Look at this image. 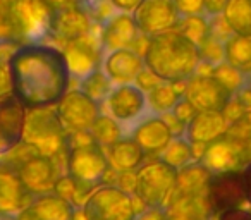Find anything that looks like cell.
Returning a JSON list of instances; mask_svg holds the SVG:
<instances>
[{"instance_id":"obj_10","label":"cell","mask_w":251,"mask_h":220,"mask_svg":"<svg viewBox=\"0 0 251 220\" xmlns=\"http://www.w3.org/2000/svg\"><path fill=\"white\" fill-rule=\"evenodd\" d=\"M64 55L67 60L71 77L83 79L93 71L100 69L101 60H103V52H101L100 42V26L95 24L88 35L81 38L69 42L62 49Z\"/></svg>"},{"instance_id":"obj_33","label":"cell","mask_w":251,"mask_h":220,"mask_svg":"<svg viewBox=\"0 0 251 220\" xmlns=\"http://www.w3.org/2000/svg\"><path fill=\"white\" fill-rule=\"evenodd\" d=\"M90 133L103 150L110 147V145H114L115 141H119L122 136H126L122 127L110 116H107V114H100V117L91 126Z\"/></svg>"},{"instance_id":"obj_5","label":"cell","mask_w":251,"mask_h":220,"mask_svg":"<svg viewBox=\"0 0 251 220\" xmlns=\"http://www.w3.org/2000/svg\"><path fill=\"white\" fill-rule=\"evenodd\" d=\"M53 12L43 0H12L9 21L19 45L40 43L50 36Z\"/></svg>"},{"instance_id":"obj_51","label":"cell","mask_w":251,"mask_h":220,"mask_svg":"<svg viewBox=\"0 0 251 220\" xmlns=\"http://www.w3.org/2000/svg\"><path fill=\"white\" fill-rule=\"evenodd\" d=\"M169 220H188V219H172V217H169Z\"/></svg>"},{"instance_id":"obj_38","label":"cell","mask_w":251,"mask_h":220,"mask_svg":"<svg viewBox=\"0 0 251 220\" xmlns=\"http://www.w3.org/2000/svg\"><path fill=\"white\" fill-rule=\"evenodd\" d=\"M177 9L179 16H200L205 14V7H203V0H172Z\"/></svg>"},{"instance_id":"obj_13","label":"cell","mask_w":251,"mask_h":220,"mask_svg":"<svg viewBox=\"0 0 251 220\" xmlns=\"http://www.w3.org/2000/svg\"><path fill=\"white\" fill-rule=\"evenodd\" d=\"M16 167L23 184L26 186L31 196L53 193L55 182L59 179L53 158L43 157L36 150H31L21 160L16 162Z\"/></svg>"},{"instance_id":"obj_27","label":"cell","mask_w":251,"mask_h":220,"mask_svg":"<svg viewBox=\"0 0 251 220\" xmlns=\"http://www.w3.org/2000/svg\"><path fill=\"white\" fill-rule=\"evenodd\" d=\"M182 98V91L177 88V84L172 83H158L155 88H151L147 93V101L150 112L155 116H165L171 114L179 100Z\"/></svg>"},{"instance_id":"obj_17","label":"cell","mask_w":251,"mask_h":220,"mask_svg":"<svg viewBox=\"0 0 251 220\" xmlns=\"http://www.w3.org/2000/svg\"><path fill=\"white\" fill-rule=\"evenodd\" d=\"M101 69L114 86L134 84L138 76L145 71V60L143 55L136 50L121 49L105 53L101 60Z\"/></svg>"},{"instance_id":"obj_47","label":"cell","mask_w":251,"mask_h":220,"mask_svg":"<svg viewBox=\"0 0 251 220\" xmlns=\"http://www.w3.org/2000/svg\"><path fill=\"white\" fill-rule=\"evenodd\" d=\"M12 86H11V77H9V71L5 64L0 62V97L11 93Z\"/></svg>"},{"instance_id":"obj_32","label":"cell","mask_w":251,"mask_h":220,"mask_svg":"<svg viewBox=\"0 0 251 220\" xmlns=\"http://www.w3.org/2000/svg\"><path fill=\"white\" fill-rule=\"evenodd\" d=\"M177 29L181 35H184L191 43L200 47L210 36V21L205 14L200 16H184L179 19Z\"/></svg>"},{"instance_id":"obj_28","label":"cell","mask_w":251,"mask_h":220,"mask_svg":"<svg viewBox=\"0 0 251 220\" xmlns=\"http://www.w3.org/2000/svg\"><path fill=\"white\" fill-rule=\"evenodd\" d=\"M224 55L227 64L251 76V38L230 35L224 42Z\"/></svg>"},{"instance_id":"obj_3","label":"cell","mask_w":251,"mask_h":220,"mask_svg":"<svg viewBox=\"0 0 251 220\" xmlns=\"http://www.w3.org/2000/svg\"><path fill=\"white\" fill-rule=\"evenodd\" d=\"M108 171L107 155L97 141L66 148V175L74 186L76 205L84 203L95 189L103 186Z\"/></svg>"},{"instance_id":"obj_1","label":"cell","mask_w":251,"mask_h":220,"mask_svg":"<svg viewBox=\"0 0 251 220\" xmlns=\"http://www.w3.org/2000/svg\"><path fill=\"white\" fill-rule=\"evenodd\" d=\"M7 71L12 93L26 110L55 107L71 86L64 52L42 42L19 45L7 60Z\"/></svg>"},{"instance_id":"obj_36","label":"cell","mask_w":251,"mask_h":220,"mask_svg":"<svg viewBox=\"0 0 251 220\" xmlns=\"http://www.w3.org/2000/svg\"><path fill=\"white\" fill-rule=\"evenodd\" d=\"M86 11L90 14V18L93 19L95 24L98 26H101L103 23H107L108 19L117 14V9L112 5L110 0H93L91 4L86 5Z\"/></svg>"},{"instance_id":"obj_11","label":"cell","mask_w":251,"mask_h":220,"mask_svg":"<svg viewBox=\"0 0 251 220\" xmlns=\"http://www.w3.org/2000/svg\"><path fill=\"white\" fill-rule=\"evenodd\" d=\"M205 195L213 215H219L226 210L241 208V205L246 201L241 171L210 174Z\"/></svg>"},{"instance_id":"obj_24","label":"cell","mask_w":251,"mask_h":220,"mask_svg":"<svg viewBox=\"0 0 251 220\" xmlns=\"http://www.w3.org/2000/svg\"><path fill=\"white\" fill-rule=\"evenodd\" d=\"M105 155H107L110 169L117 174L138 171L145 160L143 150L138 147L136 141L131 136H122L114 145L105 148Z\"/></svg>"},{"instance_id":"obj_22","label":"cell","mask_w":251,"mask_h":220,"mask_svg":"<svg viewBox=\"0 0 251 220\" xmlns=\"http://www.w3.org/2000/svg\"><path fill=\"white\" fill-rule=\"evenodd\" d=\"M227 124L222 112H196L186 124L184 138L193 147H205L226 134Z\"/></svg>"},{"instance_id":"obj_39","label":"cell","mask_w":251,"mask_h":220,"mask_svg":"<svg viewBox=\"0 0 251 220\" xmlns=\"http://www.w3.org/2000/svg\"><path fill=\"white\" fill-rule=\"evenodd\" d=\"M196 112H198V110H196V108L193 107V105L189 103V101L186 100L184 97H182L181 100H179L177 103H176V107L172 108V112H171V114L176 117V119L181 121V122L188 124L189 121L193 119V116H195Z\"/></svg>"},{"instance_id":"obj_19","label":"cell","mask_w":251,"mask_h":220,"mask_svg":"<svg viewBox=\"0 0 251 220\" xmlns=\"http://www.w3.org/2000/svg\"><path fill=\"white\" fill-rule=\"evenodd\" d=\"M76 206L55 193L33 196L16 220H74Z\"/></svg>"},{"instance_id":"obj_49","label":"cell","mask_w":251,"mask_h":220,"mask_svg":"<svg viewBox=\"0 0 251 220\" xmlns=\"http://www.w3.org/2000/svg\"><path fill=\"white\" fill-rule=\"evenodd\" d=\"M81 2H83L84 5H88V4H91V2H93V0H81Z\"/></svg>"},{"instance_id":"obj_4","label":"cell","mask_w":251,"mask_h":220,"mask_svg":"<svg viewBox=\"0 0 251 220\" xmlns=\"http://www.w3.org/2000/svg\"><path fill=\"white\" fill-rule=\"evenodd\" d=\"M66 134L55 108H33L26 112L25 136L23 143L35 148L43 157L55 158L60 151H66Z\"/></svg>"},{"instance_id":"obj_31","label":"cell","mask_w":251,"mask_h":220,"mask_svg":"<svg viewBox=\"0 0 251 220\" xmlns=\"http://www.w3.org/2000/svg\"><path fill=\"white\" fill-rule=\"evenodd\" d=\"M79 83V90L93 101H97L98 105H103L107 101L108 95L114 90V84H112V81L108 79L101 67L93 71L91 74H88L86 77H83Z\"/></svg>"},{"instance_id":"obj_45","label":"cell","mask_w":251,"mask_h":220,"mask_svg":"<svg viewBox=\"0 0 251 220\" xmlns=\"http://www.w3.org/2000/svg\"><path fill=\"white\" fill-rule=\"evenodd\" d=\"M162 117H164V121L167 122V126H169V129H171L172 136H174V138L184 136V131H186V124L184 122H181L179 119H176L172 114H165V116H162Z\"/></svg>"},{"instance_id":"obj_16","label":"cell","mask_w":251,"mask_h":220,"mask_svg":"<svg viewBox=\"0 0 251 220\" xmlns=\"http://www.w3.org/2000/svg\"><path fill=\"white\" fill-rule=\"evenodd\" d=\"M33 196L23 184L16 164H0V217L16 219Z\"/></svg>"},{"instance_id":"obj_2","label":"cell","mask_w":251,"mask_h":220,"mask_svg":"<svg viewBox=\"0 0 251 220\" xmlns=\"http://www.w3.org/2000/svg\"><path fill=\"white\" fill-rule=\"evenodd\" d=\"M143 60L151 74L172 84L186 83L200 71L198 47L177 29L150 36L143 50Z\"/></svg>"},{"instance_id":"obj_41","label":"cell","mask_w":251,"mask_h":220,"mask_svg":"<svg viewBox=\"0 0 251 220\" xmlns=\"http://www.w3.org/2000/svg\"><path fill=\"white\" fill-rule=\"evenodd\" d=\"M47 5L50 7V11L55 12L66 11V9H74V7H86L81 0H43Z\"/></svg>"},{"instance_id":"obj_48","label":"cell","mask_w":251,"mask_h":220,"mask_svg":"<svg viewBox=\"0 0 251 220\" xmlns=\"http://www.w3.org/2000/svg\"><path fill=\"white\" fill-rule=\"evenodd\" d=\"M243 174V184H244V193H246V201L251 203V162L246 167L241 171Z\"/></svg>"},{"instance_id":"obj_26","label":"cell","mask_w":251,"mask_h":220,"mask_svg":"<svg viewBox=\"0 0 251 220\" xmlns=\"http://www.w3.org/2000/svg\"><path fill=\"white\" fill-rule=\"evenodd\" d=\"M212 172L201 164V162H191L189 165L177 171L174 193L181 195H201L206 191V182Z\"/></svg>"},{"instance_id":"obj_46","label":"cell","mask_w":251,"mask_h":220,"mask_svg":"<svg viewBox=\"0 0 251 220\" xmlns=\"http://www.w3.org/2000/svg\"><path fill=\"white\" fill-rule=\"evenodd\" d=\"M112 5L117 9V12H126V14H133L134 9L140 5L141 0H110Z\"/></svg>"},{"instance_id":"obj_42","label":"cell","mask_w":251,"mask_h":220,"mask_svg":"<svg viewBox=\"0 0 251 220\" xmlns=\"http://www.w3.org/2000/svg\"><path fill=\"white\" fill-rule=\"evenodd\" d=\"M158 83H162V81L158 79L155 74H151L150 71L147 69V67H145V71L140 74V76H138V79H136V83H134V84H136L138 88H141L145 93H148V91H150L151 88L157 86Z\"/></svg>"},{"instance_id":"obj_50","label":"cell","mask_w":251,"mask_h":220,"mask_svg":"<svg viewBox=\"0 0 251 220\" xmlns=\"http://www.w3.org/2000/svg\"><path fill=\"white\" fill-rule=\"evenodd\" d=\"M0 220H16V219H11V217H0Z\"/></svg>"},{"instance_id":"obj_12","label":"cell","mask_w":251,"mask_h":220,"mask_svg":"<svg viewBox=\"0 0 251 220\" xmlns=\"http://www.w3.org/2000/svg\"><path fill=\"white\" fill-rule=\"evenodd\" d=\"M55 112L67 133L90 131L95 121L100 117L101 105L86 97L81 90H69L55 105Z\"/></svg>"},{"instance_id":"obj_25","label":"cell","mask_w":251,"mask_h":220,"mask_svg":"<svg viewBox=\"0 0 251 220\" xmlns=\"http://www.w3.org/2000/svg\"><path fill=\"white\" fill-rule=\"evenodd\" d=\"M226 138L234 145L244 169L251 162V110L243 112L227 124Z\"/></svg>"},{"instance_id":"obj_14","label":"cell","mask_w":251,"mask_h":220,"mask_svg":"<svg viewBox=\"0 0 251 220\" xmlns=\"http://www.w3.org/2000/svg\"><path fill=\"white\" fill-rule=\"evenodd\" d=\"M133 19L140 33L150 38L158 33L176 29L181 16L172 0H141L134 9Z\"/></svg>"},{"instance_id":"obj_40","label":"cell","mask_w":251,"mask_h":220,"mask_svg":"<svg viewBox=\"0 0 251 220\" xmlns=\"http://www.w3.org/2000/svg\"><path fill=\"white\" fill-rule=\"evenodd\" d=\"M229 0H203V7H205L206 18H217L222 16L226 11Z\"/></svg>"},{"instance_id":"obj_18","label":"cell","mask_w":251,"mask_h":220,"mask_svg":"<svg viewBox=\"0 0 251 220\" xmlns=\"http://www.w3.org/2000/svg\"><path fill=\"white\" fill-rule=\"evenodd\" d=\"M140 36L136 23L133 19V14L117 12L114 18H110L107 23L100 26V42L101 52L108 53L121 49H133Z\"/></svg>"},{"instance_id":"obj_7","label":"cell","mask_w":251,"mask_h":220,"mask_svg":"<svg viewBox=\"0 0 251 220\" xmlns=\"http://www.w3.org/2000/svg\"><path fill=\"white\" fill-rule=\"evenodd\" d=\"M84 220H134L136 208L129 193L117 186L105 184L97 188L83 203Z\"/></svg>"},{"instance_id":"obj_43","label":"cell","mask_w":251,"mask_h":220,"mask_svg":"<svg viewBox=\"0 0 251 220\" xmlns=\"http://www.w3.org/2000/svg\"><path fill=\"white\" fill-rule=\"evenodd\" d=\"M217 220H251V212L244 208H232L219 213Z\"/></svg>"},{"instance_id":"obj_35","label":"cell","mask_w":251,"mask_h":220,"mask_svg":"<svg viewBox=\"0 0 251 220\" xmlns=\"http://www.w3.org/2000/svg\"><path fill=\"white\" fill-rule=\"evenodd\" d=\"M198 53H200V64H205L210 69H213L215 66L222 64L226 60L224 55V42L208 36L201 45L198 47Z\"/></svg>"},{"instance_id":"obj_6","label":"cell","mask_w":251,"mask_h":220,"mask_svg":"<svg viewBox=\"0 0 251 220\" xmlns=\"http://www.w3.org/2000/svg\"><path fill=\"white\" fill-rule=\"evenodd\" d=\"M177 171L160 158L141 165L136 171L134 195L147 208H165L176 189Z\"/></svg>"},{"instance_id":"obj_30","label":"cell","mask_w":251,"mask_h":220,"mask_svg":"<svg viewBox=\"0 0 251 220\" xmlns=\"http://www.w3.org/2000/svg\"><path fill=\"white\" fill-rule=\"evenodd\" d=\"M195 147L191 143H188V140L184 136L172 138L167 147L160 151V160L171 165L176 171H181L182 167L195 162Z\"/></svg>"},{"instance_id":"obj_23","label":"cell","mask_w":251,"mask_h":220,"mask_svg":"<svg viewBox=\"0 0 251 220\" xmlns=\"http://www.w3.org/2000/svg\"><path fill=\"white\" fill-rule=\"evenodd\" d=\"M200 162L208 169L212 174L227 171H243V164L237 155L234 145L226 138V134L217 138L215 141L205 145Z\"/></svg>"},{"instance_id":"obj_20","label":"cell","mask_w":251,"mask_h":220,"mask_svg":"<svg viewBox=\"0 0 251 220\" xmlns=\"http://www.w3.org/2000/svg\"><path fill=\"white\" fill-rule=\"evenodd\" d=\"M93 26L95 23L88 14L86 7L66 9V11L53 14L52 26H50V36H53L59 42H64V45H66V43L74 42V40L88 35Z\"/></svg>"},{"instance_id":"obj_37","label":"cell","mask_w":251,"mask_h":220,"mask_svg":"<svg viewBox=\"0 0 251 220\" xmlns=\"http://www.w3.org/2000/svg\"><path fill=\"white\" fill-rule=\"evenodd\" d=\"M11 4L12 0H0V42H7V40L16 42L14 36H12L11 21H9Z\"/></svg>"},{"instance_id":"obj_8","label":"cell","mask_w":251,"mask_h":220,"mask_svg":"<svg viewBox=\"0 0 251 220\" xmlns=\"http://www.w3.org/2000/svg\"><path fill=\"white\" fill-rule=\"evenodd\" d=\"M105 105L108 110L107 116H110L122 127L126 136L151 114L148 108L147 93L136 84L114 86Z\"/></svg>"},{"instance_id":"obj_29","label":"cell","mask_w":251,"mask_h":220,"mask_svg":"<svg viewBox=\"0 0 251 220\" xmlns=\"http://www.w3.org/2000/svg\"><path fill=\"white\" fill-rule=\"evenodd\" d=\"M222 16L234 35L251 38V0H229Z\"/></svg>"},{"instance_id":"obj_34","label":"cell","mask_w":251,"mask_h":220,"mask_svg":"<svg viewBox=\"0 0 251 220\" xmlns=\"http://www.w3.org/2000/svg\"><path fill=\"white\" fill-rule=\"evenodd\" d=\"M210 74H212L220 84H224L232 95H236L237 91L243 90L251 79L250 74H244L243 71H239L237 67L227 64L226 60H224L222 64H219V66H215L213 69H210Z\"/></svg>"},{"instance_id":"obj_9","label":"cell","mask_w":251,"mask_h":220,"mask_svg":"<svg viewBox=\"0 0 251 220\" xmlns=\"http://www.w3.org/2000/svg\"><path fill=\"white\" fill-rule=\"evenodd\" d=\"M182 97L198 112H224L234 95L224 84H220L210 73H196L184 83Z\"/></svg>"},{"instance_id":"obj_44","label":"cell","mask_w":251,"mask_h":220,"mask_svg":"<svg viewBox=\"0 0 251 220\" xmlns=\"http://www.w3.org/2000/svg\"><path fill=\"white\" fill-rule=\"evenodd\" d=\"M134 220H169L165 208H145Z\"/></svg>"},{"instance_id":"obj_15","label":"cell","mask_w":251,"mask_h":220,"mask_svg":"<svg viewBox=\"0 0 251 220\" xmlns=\"http://www.w3.org/2000/svg\"><path fill=\"white\" fill-rule=\"evenodd\" d=\"M26 112L12 91L0 97V157L12 153L23 143Z\"/></svg>"},{"instance_id":"obj_21","label":"cell","mask_w":251,"mask_h":220,"mask_svg":"<svg viewBox=\"0 0 251 220\" xmlns=\"http://www.w3.org/2000/svg\"><path fill=\"white\" fill-rule=\"evenodd\" d=\"M127 136L136 141V145L143 150L145 155H160V151L174 138L164 117L155 116V114L145 117Z\"/></svg>"}]
</instances>
